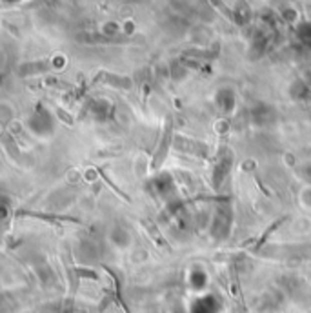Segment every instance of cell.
I'll return each mask as SVG.
<instances>
[{"label": "cell", "instance_id": "cell-2", "mask_svg": "<svg viewBox=\"0 0 311 313\" xmlns=\"http://www.w3.org/2000/svg\"><path fill=\"white\" fill-rule=\"evenodd\" d=\"M111 82L113 86H120V88H131V80L130 78H126V76H115V75H110V73H98L96 78L93 82Z\"/></svg>", "mask_w": 311, "mask_h": 313}, {"label": "cell", "instance_id": "cell-1", "mask_svg": "<svg viewBox=\"0 0 311 313\" xmlns=\"http://www.w3.org/2000/svg\"><path fill=\"white\" fill-rule=\"evenodd\" d=\"M170 140H171V120H168L166 132H164V138H162L160 146H158V150H156L155 156H153V162H151V170H158V168H160V164L164 162V158H166L168 148H170Z\"/></svg>", "mask_w": 311, "mask_h": 313}]
</instances>
